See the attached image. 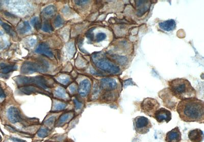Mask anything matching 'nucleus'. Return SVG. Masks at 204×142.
I'll list each match as a JSON object with an SVG mask.
<instances>
[{
    "label": "nucleus",
    "instance_id": "nucleus-1",
    "mask_svg": "<svg viewBox=\"0 0 204 142\" xmlns=\"http://www.w3.org/2000/svg\"><path fill=\"white\" fill-rule=\"evenodd\" d=\"M177 111L183 121L204 123V101L197 97L181 100L177 105Z\"/></svg>",
    "mask_w": 204,
    "mask_h": 142
},
{
    "label": "nucleus",
    "instance_id": "nucleus-2",
    "mask_svg": "<svg viewBox=\"0 0 204 142\" xmlns=\"http://www.w3.org/2000/svg\"><path fill=\"white\" fill-rule=\"evenodd\" d=\"M169 89L172 95L180 100L197 96V92L187 80L174 79L169 81Z\"/></svg>",
    "mask_w": 204,
    "mask_h": 142
},
{
    "label": "nucleus",
    "instance_id": "nucleus-3",
    "mask_svg": "<svg viewBox=\"0 0 204 142\" xmlns=\"http://www.w3.org/2000/svg\"><path fill=\"white\" fill-rule=\"evenodd\" d=\"M92 62L98 68L107 73L116 74L120 72V67L101 53H96L92 56Z\"/></svg>",
    "mask_w": 204,
    "mask_h": 142
},
{
    "label": "nucleus",
    "instance_id": "nucleus-4",
    "mask_svg": "<svg viewBox=\"0 0 204 142\" xmlns=\"http://www.w3.org/2000/svg\"><path fill=\"white\" fill-rule=\"evenodd\" d=\"M49 68V64L44 61L39 62H25L21 67V72L31 74L36 72H45Z\"/></svg>",
    "mask_w": 204,
    "mask_h": 142
},
{
    "label": "nucleus",
    "instance_id": "nucleus-5",
    "mask_svg": "<svg viewBox=\"0 0 204 142\" xmlns=\"http://www.w3.org/2000/svg\"><path fill=\"white\" fill-rule=\"evenodd\" d=\"M16 82L19 85L35 84L43 89L49 88L47 80L43 77H19L16 79Z\"/></svg>",
    "mask_w": 204,
    "mask_h": 142
},
{
    "label": "nucleus",
    "instance_id": "nucleus-6",
    "mask_svg": "<svg viewBox=\"0 0 204 142\" xmlns=\"http://www.w3.org/2000/svg\"><path fill=\"white\" fill-rule=\"evenodd\" d=\"M133 122L135 131L140 135L148 133L153 126L150 120L144 116H137L133 119Z\"/></svg>",
    "mask_w": 204,
    "mask_h": 142
},
{
    "label": "nucleus",
    "instance_id": "nucleus-7",
    "mask_svg": "<svg viewBox=\"0 0 204 142\" xmlns=\"http://www.w3.org/2000/svg\"><path fill=\"white\" fill-rule=\"evenodd\" d=\"M160 106L157 100L152 98H146L141 103V109L144 114L154 118L156 112Z\"/></svg>",
    "mask_w": 204,
    "mask_h": 142
},
{
    "label": "nucleus",
    "instance_id": "nucleus-8",
    "mask_svg": "<svg viewBox=\"0 0 204 142\" xmlns=\"http://www.w3.org/2000/svg\"><path fill=\"white\" fill-rule=\"evenodd\" d=\"M172 113L169 110L165 108L158 109L154 115V118H155L159 123L163 122L169 123L172 120Z\"/></svg>",
    "mask_w": 204,
    "mask_h": 142
},
{
    "label": "nucleus",
    "instance_id": "nucleus-9",
    "mask_svg": "<svg viewBox=\"0 0 204 142\" xmlns=\"http://www.w3.org/2000/svg\"><path fill=\"white\" fill-rule=\"evenodd\" d=\"M181 133L178 126L167 132L165 138V142H181Z\"/></svg>",
    "mask_w": 204,
    "mask_h": 142
},
{
    "label": "nucleus",
    "instance_id": "nucleus-10",
    "mask_svg": "<svg viewBox=\"0 0 204 142\" xmlns=\"http://www.w3.org/2000/svg\"><path fill=\"white\" fill-rule=\"evenodd\" d=\"M7 114L8 119L12 123L20 122L22 120L21 113L15 107H12L8 108Z\"/></svg>",
    "mask_w": 204,
    "mask_h": 142
},
{
    "label": "nucleus",
    "instance_id": "nucleus-11",
    "mask_svg": "<svg viewBox=\"0 0 204 142\" xmlns=\"http://www.w3.org/2000/svg\"><path fill=\"white\" fill-rule=\"evenodd\" d=\"M188 138L191 142H202L204 139V134L200 129H193L188 133Z\"/></svg>",
    "mask_w": 204,
    "mask_h": 142
},
{
    "label": "nucleus",
    "instance_id": "nucleus-12",
    "mask_svg": "<svg viewBox=\"0 0 204 142\" xmlns=\"http://www.w3.org/2000/svg\"><path fill=\"white\" fill-rule=\"evenodd\" d=\"M91 89V83L88 80H82L79 85V93L81 96L85 97L90 92Z\"/></svg>",
    "mask_w": 204,
    "mask_h": 142
},
{
    "label": "nucleus",
    "instance_id": "nucleus-13",
    "mask_svg": "<svg viewBox=\"0 0 204 142\" xmlns=\"http://www.w3.org/2000/svg\"><path fill=\"white\" fill-rule=\"evenodd\" d=\"M35 52L37 53L43 55L50 58H52L54 57L52 52L51 51L49 45L45 43H40L39 44L36 49Z\"/></svg>",
    "mask_w": 204,
    "mask_h": 142
},
{
    "label": "nucleus",
    "instance_id": "nucleus-14",
    "mask_svg": "<svg viewBox=\"0 0 204 142\" xmlns=\"http://www.w3.org/2000/svg\"><path fill=\"white\" fill-rule=\"evenodd\" d=\"M160 28L165 31H172L176 28V23L173 19H169L159 24Z\"/></svg>",
    "mask_w": 204,
    "mask_h": 142
},
{
    "label": "nucleus",
    "instance_id": "nucleus-15",
    "mask_svg": "<svg viewBox=\"0 0 204 142\" xmlns=\"http://www.w3.org/2000/svg\"><path fill=\"white\" fill-rule=\"evenodd\" d=\"M18 32L21 34H24L31 30L30 24L27 22H22L19 24L17 27Z\"/></svg>",
    "mask_w": 204,
    "mask_h": 142
},
{
    "label": "nucleus",
    "instance_id": "nucleus-16",
    "mask_svg": "<svg viewBox=\"0 0 204 142\" xmlns=\"http://www.w3.org/2000/svg\"><path fill=\"white\" fill-rule=\"evenodd\" d=\"M0 67H1V72L3 74H7V73H9L12 71L17 70V65H6L4 63L1 64Z\"/></svg>",
    "mask_w": 204,
    "mask_h": 142
},
{
    "label": "nucleus",
    "instance_id": "nucleus-17",
    "mask_svg": "<svg viewBox=\"0 0 204 142\" xmlns=\"http://www.w3.org/2000/svg\"><path fill=\"white\" fill-rule=\"evenodd\" d=\"M19 90L26 94H30L37 93V92H42L41 91L38 90V88H35L33 86H23L19 89Z\"/></svg>",
    "mask_w": 204,
    "mask_h": 142
},
{
    "label": "nucleus",
    "instance_id": "nucleus-18",
    "mask_svg": "<svg viewBox=\"0 0 204 142\" xmlns=\"http://www.w3.org/2000/svg\"><path fill=\"white\" fill-rule=\"evenodd\" d=\"M56 8L55 6L50 5L49 6H47L43 9V12L45 15L48 16H50L54 15L55 13L56 12Z\"/></svg>",
    "mask_w": 204,
    "mask_h": 142
},
{
    "label": "nucleus",
    "instance_id": "nucleus-19",
    "mask_svg": "<svg viewBox=\"0 0 204 142\" xmlns=\"http://www.w3.org/2000/svg\"><path fill=\"white\" fill-rule=\"evenodd\" d=\"M31 23L34 28L36 30H40L41 28V22L40 19L37 16L34 17L31 19Z\"/></svg>",
    "mask_w": 204,
    "mask_h": 142
},
{
    "label": "nucleus",
    "instance_id": "nucleus-20",
    "mask_svg": "<svg viewBox=\"0 0 204 142\" xmlns=\"http://www.w3.org/2000/svg\"><path fill=\"white\" fill-rule=\"evenodd\" d=\"M55 94L56 97L61 98H66V96H67L66 90H64L63 88H61V87L57 89V90H56L55 92Z\"/></svg>",
    "mask_w": 204,
    "mask_h": 142
},
{
    "label": "nucleus",
    "instance_id": "nucleus-21",
    "mask_svg": "<svg viewBox=\"0 0 204 142\" xmlns=\"http://www.w3.org/2000/svg\"><path fill=\"white\" fill-rule=\"evenodd\" d=\"M2 26L3 27V28L4 29V30L9 35L12 36H14L15 35V33L14 31L13 30L12 28L10 25L7 24H6V23H3L2 24Z\"/></svg>",
    "mask_w": 204,
    "mask_h": 142
},
{
    "label": "nucleus",
    "instance_id": "nucleus-22",
    "mask_svg": "<svg viewBox=\"0 0 204 142\" xmlns=\"http://www.w3.org/2000/svg\"><path fill=\"white\" fill-rule=\"evenodd\" d=\"M50 130L45 127H41V128L38 131L37 136L40 138H45L49 135Z\"/></svg>",
    "mask_w": 204,
    "mask_h": 142
},
{
    "label": "nucleus",
    "instance_id": "nucleus-23",
    "mask_svg": "<svg viewBox=\"0 0 204 142\" xmlns=\"http://www.w3.org/2000/svg\"><path fill=\"white\" fill-rule=\"evenodd\" d=\"M113 59H114V60H115L117 63L121 64V65H123L124 64H125L127 61V58L126 57L123 56H120L118 55H113L111 57Z\"/></svg>",
    "mask_w": 204,
    "mask_h": 142
},
{
    "label": "nucleus",
    "instance_id": "nucleus-24",
    "mask_svg": "<svg viewBox=\"0 0 204 142\" xmlns=\"http://www.w3.org/2000/svg\"><path fill=\"white\" fill-rule=\"evenodd\" d=\"M72 113H66V114H63L62 116L60 117L59 120V122L60 123H63L67 121L68 120L71 118L72 116Z\"/></svg>",
    "mask_w": 204,
    "mask_h": 142
},
{
    "label": "nucleus",
    "instance_id": "nucleus-25",
    "mask_svg": "<svg viewBox=\"0 0 204 142\" xmlns=\"http://www.w3.org/2000/svg\"><path fill=\"white\" fill-rule=\"evenodd\" d=\"M41 28L42 30L45 32H51L53 31V28L52 25L48 22H46L44 23L43 26Z\"/></svg>",
    "mask_w": 204,
    "mask_h": 142
},
{
    "label": "nucleus",
    "instance_id": "nucleus-26",
    "mask_svg": "<svg viewBox=\"0 0 204 142\" xmlns=\"http://www.w3.org/2000/svg\"><path fill=\"white\" fill-rule=\"evenodd\" d=\"M54 24L55 27H56V28H59L63 25V20L62 19V17H61L60 15L57 16V17L55 19Z\"/></svg>",
    "mask_w": 204,
    "mask_h": 142
},
{
    "label": "nucleus",
    "instance_id": "nucleus-27",
    "mask_svg": "<svg viewBox=\"0 0 204 142\" xmlns=\"http://www.w3.org/2000/svg\"><path fill=\"white\" fill-rule=\"evenodd\" d=\"M66 49L68 53L71 55H73L75 54V47L73 43L69 42L66 45Z\"/></svg>",
    "mask_w": 204,
    "mask_h": 142
},
{
    "label": "nucleus",
    "instance_id": "nucleus-28",
    "mask_svg": "<svg viewBox=\"0 0 204 142\" xmlns=\"http://www.w3.org/2000/svg\"><path fill=\"white\" fill-rule=\"evenodd\" d=\"M66 107V103H56L54 107V109L55 110H63Z\"/></svg>",
    "mask_w": 204,
    "mask_h": 142
},
{
    "label": "nucleus",
    "instance_id": "nucleus-29",
    "mask_svg": "<svg viewBox=\"0 0 204 142\" xmlns=\"http://www.w3.org/2000/svg\"><path fill=\"white\" fill-rule=\"evenodd\" d=\"M106 37L107 36L104 33H102V32L99 33L96 36V41L97 42H99L101 41H103L106 38Z\"/></svg>",
    "mask_w": 204,
    "mask_h": 142
},
{
    "label": "nucleus",
    "instance_id": "nucleus-30",
    "mask_svg": "<svg viewBox=\"0 0 204 142\" xmlns=\"http://www.w3.org/2000/svg\"><path fill=\"white\" fill-rule=\"evenodd\" d=\"M57 80L62 84L66 85L69 82L70 79L68 77H60L57 78Z\"/></svg>",
    "mask_w": 204,
    "mask_h": 142
},
{
    "label": "nucleus",
    "instance_id": "nucleus-31",
    "mask_svg": "<svg viewBox=\"0 0 204 142\" xmlns=\"http://www.w3.org/2000/svg\"><path fill=\"white\" fill-rule=\"evenodd\" d=\"M56 118L54 116H52L50 118H49L48 119H47L45 122V124L47 125H49V126H51L54 123L55 121Z\"/></svg>",
    "mask_w": 204,
    "mask_h": 142
},
{
    "label": "nucleus",
    "instance_id": "nucleus-32",
    "mask_svg": "<svg viewBox=\"0 0 204 142\" xmlns=\"http://www.w3.org/2000/svg\"><path fill=\"white\" fill-rule=\"evenodd\" d=\"M74 103H75V108L76 110H80L82 107V103L78 101L77 99H74Z\"/></svg>",
    "mask_w": 204,
    "mask_h": 142
},
{
    "label": "nucleus",
    "instance_id": "nucleus-33",
    "mask_svg": "<svg viewBox=\"0 0 204 142\" xmlns=\"http://www.w3.org/2000/svg\"><path fill=\"white\" fill-rule=\"evenodd\" d=\"M92 30L93 29H91V30H89L86 34V37L88 38L89 41H92L94 39V34L92 33Z\"/></svg>",
    "mask_w": 204,
    "mask_h": 142
},
{
    "label": "nucleus",
    "instance_id": "nucleus-34",
    "mask_svg": "<svg viewBox=\"0 0 204 142\" xmlns=\"http://www.w3.org/2000/svg\"><path fill=\"white\" fill-rule=\"evenodd\" d=\"M75 2L78 5H83L86 4L87 3H88L89 1H75Z\"/></svg>",
    "mask_w": 204,
    "mask_h": 142
},
{
    "label": "nucleus",
    "instance_id": "nucleus-35",
    "mask_svg": "<svg viewBox=\"0 0 204 142\" xmlns=\"http://www.w3.org/2000/svg\"><path fill=\"white\" fill-rule=\"evenodd\" d=\"M10 139L12 141H13L14 142H26V141H25L23 140L17 138H14V137H12V138H10Z\"/></svg>",
    "mask_w": 204,
    "mask_h": 142
},
{
    "label": "nucleus",
    "instance_id": "nucleus-36",
    "mask_svg": "<svg viewBox=\"0 0 204 142\" xmlns=\"http://www.w3.org/2000/svg\"><path fill=\"white\" fill-rule=\"evenodd\" d=\"M5 97H6V94L5 93L4 90H3V89L0 87V98H3Z\"/></svg>",
    "mask_w": 204,
    "mask_h": 142
},
{
    "label": "nucleus",
    "instance_id": "nucleus-37",
    "mask_svg": "<svg viewBox=\"0 0 204 142\" xmlns=\"http://www.w3.org/2000/svg\"><path fill=\"white\" fill-rule=\"evenodd\" d=\"M28 42L30 46L33 47L34 45V44L36 43V40L33 38H30V39L29 40Z\"/></svg>",
    "mask_w": 204,
    "mask_h": 142
},
{
    "label": "nucleus",
    "instance_id": "nucleus-38",
    "mask_svg": "<svg viewBox=\"0 0 204 142\" xmlns=\"http://www.w3.org/2000/svg\"><path fill=\"white\" fill-rule=\"evenodd\" d=\"M76 87L74 85H72L71 86H69V90L71 93H74L76 91Z\"/></svg>",
    "mask_w": 204,
    "mask_h": 142
},
{
    "label": "nucleus",
    "instance_id": "nucleus-39",
    "mask_svg": "<svg viewBox=\"0 0 204 142\" xmlns=\"http://www.w3.org/2000/svg\"><path fill=\"white\" fill-rule=\"evenodd\" d=\"M6 128L8 130V131H12V132H15L16 131V130H15L14 128H13V127H12L10 126H6Z\"/></svg>",
    "mask_w": 204,
    "mask_h": 142
},
{
    "label": "nucleus",
    "instance_id": "nucleus-40",
    "mask_svg": "<svg viewBox=\"0 0 204 142\" xmlns=\"http://www.w3.org/2000/svg\"><path fill=\"white\" fill-rule=\"evenodd\" d=\"M1 24V19H0V24Z\"/></svg>",
    "mask_w": 204,
    "mask_h": 142
},
{
    "label": "nucleus",
    "instance_id": "nucleus-41",
    "mask_svg": "<svg viewBox=\"0 0 204 142\" xmlns=\"http://www.w3.org/2000/svg\"><path fill=\"white\" fill-rule=\"evenodd\" d=\"M1 137L0 136V142H1Z\"/></svg>",
    "mask_w": 204,
    "mask_h": 142
}]
</instances>
